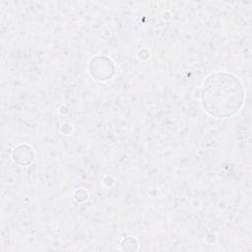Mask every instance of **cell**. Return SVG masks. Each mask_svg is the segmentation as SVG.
<instances>
[{
    "instance_id": "6da1fadb",
    "label": "cell",
    "mask_w": 252,
    "mask_h": 252,
    "mask_svg": "<svg viewBox=\"0 0 252 252\" xmlns=\"http://www.w3.org/2000/svg\"><path fill=\"white\" fill-rule=\"evenodd\" d=\"M244 99V90L237 78L226 73L210 76L202 89L204 108L211 115L226 118L236 113Z\"/></svg>"
}]
</instances>
